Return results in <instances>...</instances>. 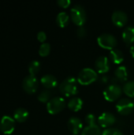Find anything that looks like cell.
<instances>
[{
  "label": "cell",
  "instance_id": "obj_31",
  "mask_svg": "<svg viewBox=\"0 0 134 135\" xmlns=\"http://www.w3.org/2000/svg\"><path fill=\"white\" fill-rule=\"evenodd\" d=\"M107 81H108V78H107L106 76H103V77L101 78V81H103V83H106V82H107Z\"/></svg>",
  "mask_w": 134,
  "mask_h": 135
},
{
  "label": "cell",
  "instance_id": "obj_26",
  "mask_svg": "<svg viewBox=\"0 0 134 135\" xmlns=\"http://www.w3.org/2000/svg\"><path fill=\"white\" fill-rule=\"evenodd\" d=\"M102 135H124L123 133L116 128H107L105 129L103 132H102Z\"/></svg>",
  "mask_w": 134,
  "mask_h": 135
},
{
  "label": "cell",
  "instance_id": "obj_25",
  "mask_svg": "<svg viewBox=\"0 0 134 135\" xmlns=\"http://www.w3.org/2000/svg\"><path fill=\"white\" fill-rule=\"evenodd\" d=\"M51 45L48 43H43L39 48V55L42 57H46L50 54Z\"/></svg>",
  "mask_w": 134,
  "mask_h": 135
},
{
  "label": "cell",
  "instance_id": "obj_29",
  "mask_svg": "<svg viewBox=\"0 0 134 135\" xmlns=\"http://www.w3.org/2000/svg\"><path fill=\"white\" fill-rule=\"evenodd\" d=\"M57 4L62 8H67L71 4V1L70 0H58Z\"/></svg>",
  "mask_w": 134,
  "mask_h": 135
},
{
  "label": "cell",
  "instance_id": "obj_10",
  "mask_svg": "<svg viewBox=\"0 0 134 135\" xmlns=\"http://www.w3.org/2000/svg\"><path fill=\"white\" fill-rule=\"evenodd\" d=\"M98 124L102 128H110L116 122L115 116L111 112H103L98 118Z\"/></svg>",
  "mask_w": 134,
  "mask_h": 135
},
{
  "label": "cell",
  "instance_id": "obj_17",
  "mask_svg": "<svg viewBox=\"0 0 134 135\" xmlns=\"http://www.w3.org/2000/svg\"><path fill=\"white\" fill-rule=\"evenodd\" d=\"M28 112L23 108H19L14 111L13 113V119L15 121L18 123H24L27 120L28 118Z\"/></svg>",
  "mask_w": 134,
  "mask_h": 135
},
{
  "label": "cell",
  "instance_id": "obj_19",
  "mask_svg": "<svg viewBox=\"0 0 134 135\" xmlns=\"http://www.w3.org/2000/svg\"><path fill=\"white\" fill-rule=\"evenodd\" d=\"M110 59L115 64H121L124 61V55L118 49H113L109 54Z\"/></svg>",
  "mask_w": 134,
  "mask_h": 135
},
{
  "label": "cell",
  "instance_id": "obj_4",
  "mask_svg": "<svg viewBox=\"0 0 134 135\" xmlns=\"http://www.w3.org/2000/svg\"><path fill=\"white\" fill-rule=\"evenodd\" d=\"M97 43L100 47L111 51L117 46L118 40L116 37L111 33H103L98 36Z\"/></svg>",
  "mask_w": 134,
  "mask_h": 135
},
{
  "label": "cell",
  "instance_id": "obj_1",
  "mask_svg": "<svg viewBox=\"0 0 134 135\" xmlns=\"http://www.w3.org/2000/svg\"><path fill=\"white\" fill-rule=\"evenodd\" d=\"M77 84H78L77 79H76L74 77L70 76L65 78L59 85L58 87L59 92L66 97L74 96L78 92Z\"/></svg>",
  "mask_w": 134,
  "mask_h": 135
},
{
  "label": "cell",
  "instance_id": "obj_5",
  "mask_svg": "<svg viewBox=\"0 0 134 135\" xmlns=\"http://www.w3.org/2000/svg\"><path fill=\"white\" fill-rule=\"evenodd\" d=\"M66 107V100L61 97L51 98L47 104V110L51 115H55L61 112Z\"/></svg>",
  "mask_w": 134,
  "mask_h": 135
},
{
  "label": "cell",
  "instance_id": "obj_20",
  "mask_svg": "<svg viewBox=\"0 0 134 135\" xmlns=\"http://www.w3.org/2000/svg\"><path fill=\"white\" fill-rule=\"evenodd\" d=\"M115 76L119 81H126L128 78V70L125 66H119L115 71Z\"/></svg>",
  "mask_w": 134,
  "mask_h": 135
},
{
  "label": "cell",
  "instance_id": "obj_28",
  "mask_svg": "<svg viewBox=\"0 0 134 135\" xmlns=\"http://www.w3.org/2000/svg\"><path fill=\"white\" fill-rule=\"evenodd\" d=\"M76 34H77V36L80 39L85 38L86 36V35H87V30H86V28L84 26L78 27V28L76 31Z\"/></svg>",
  "mask_w": 134,
  "mask_h": 135
},
{
  "label": "cell",
  "instance_id": "obj_2",
  "mask_svg": "<svg viewBox=\"0 0 134 135\" xmlns=\"http://www.w3.org/2000/svg\"><path fill=\"white\" fill-rule=\"evenodd\" d=\"M70 18L72 21L79 27L83 26L87 19L86 11L83 6L77 4L70 9Z\"/></svg>",
  "mask_w": 134,
  "mask_h": 135
},
{
  "label": "cell",
  "instance_id": "obj_12",
  "mask_svg": "<svg viewBox=\"0 0 134 135\" xmlns=\"http://www.w3.org/2000/svg\"><path fill=\"white\" fill-rule=\"evenodd\" d=\"M67 127L69 131L73 134L77 135L79 133H81L83 130V123L81 120L76 116H73L69 119V121L67 123Z\"/></svg>",
  "mask_w": 134,
  "mask_h": 135
},
{
  "label": "cell",
  "instance_id": "obj_7",
  "mask_svg": "<svg viewBox=\"0 0 134 135\" xmlns=\"http://www.w3.org/2000/svg\"><path fill=\"white\" fill-rule=\"evenodd\" d=\"M117 112L122 115H130L134 108V103L128 98L120 99L115 105Z\"/></svg>",
  "mask_w": 134,
  "mask_h": 135
},
{
  "label": "cell",
  "instance_id": "obj_27",
  "mask_svg": "<svg viewBox=\"0 0 134 135\" xmlns=\"http://www.w3.org/2000/svg\"><path fill=\"white\" fill-rule=\"evenodd\" d=\"M85 122L87 123L88 125H93L96 124V118L95 115L92 113H89L85 116Z\"/></svg>",
  "mask_w": 134,
  "mask_h": 135
},
{
  "label": "cell",
  "instance_id": "obj_14",
  "mask_svg": "<svg viewBox=\"0 0 134 135\" xmlns=\"http://www.w3.org/2000/svg\"><path fill=\"white\" fill-rule=\"evenodd\" d=\"M40 82L43 85V86L47 89H54L58 85V80L52 74L43 75L40 79Z\"/></svg>",
  "mask_w": 134,
  "mask_h": 135
},
{
  "label": "cell",
  "instance_id": "obj_16",
  "mask_svg": "<svg viewBox=\"0 0 134 135\" xmlns=\"http://www.w3.org/2000/svg\"><path fill=\"white\" fill-rule=\"evenodd\" d=\"M81 135H102L101 128L98 124L88 125L83 128Z\"/></svg>",
  "mask_w": 134,
  "mask_h": 135
},
{
  "label": "cell",
  "instance_id": "obj_6",
  "mask_svg": "<svg viewBox=\"0 0 134 135\" xmlns=\"http://www.w3.org/2000/svg\"><path fill=\"white\" fill-rule=\"evenodd\" d=\"M122 93V89L116 83H113L106 87L103 90V97L109 102H114L117 100Z\"/></svg>",
  "mask_w": 134,
  "mask_h": 135
},
{
  "label": "cell",
  "instance_id": "obj_33",
  "mask_svg": "<svg viewBox=\"0 0 134 135\" xmlns=\"http://www.w3.org/2000/svg\"><path fill=\"white\" fill-rule=\"evenodd\" d=\"M73 135H76V134H73Z\"/></svg>",
  "mask_w": 134,
  "mask_h": 135
},
{
  "label": "cell",
  "instance_id": "obj_34",
  "mask_svg": "<svg viewBox=\"0 0 134 135\" xmlns=\"http://www.w3.org/2000/svg\"><path fill=\"white\" fill-rule=\"evenodd\" d=\"M133 135H134V134H133Z\"/></svg>",
  "mask_w": 134,
  "mask_h": 135
},
{
  "label": "cell",
  "instance_id": "obj_24",
  "mask_svg": "<svg viewBox=\"0 0 134 135\" xmlns=\"http://www.w3.org/2000/svg\"><path fill=\"white\" fill-rule=\"evenodd\" d=\"M51 93L48 89H44L40 92V93L38 95V100L39 101L42 103H48V101L51 99Z\"/></svg>",
  "mask_w": 134,
  "mask_h": 135
},
{
  "label": "cell",
  "instance_id": "obj_13",
  "mask_svg": "<svg viewBox=\"0 0 134 135\" xmlns=\"http://www.w3.org/2000/svg\"><path fill=\"white\" fill-rule=\"evenodd\" d=\"M95 68L100 74H106L110 70V60L106 56H100L95 62Z\"/></svg>",
  "mask_w": 134,
  "mask_h": 135
},
{
  "label": "cell",
  "instance_id": "obj_15",
  "mask_svg": "<svg viewBox=\"0 0 134 135\" xmlns=\"http://www.w3.org/2000/svg\"><path fill=\"white\" fill-rule=\"evenodd\" d=\"M122 40L126 44H133L134 42V26L130 25L126 27L122 32Z\"/></svg>",
  "mask_w": 134,
  "mask_h": 135
},
{
  "label": "cell",
  "instance_id": "obj_30",
  "mask_svg": "<svg viewBox=\"0 0 134 135\" xmlns=\"http://www.w3.org/2000/svg\"><path fill=\"white\" fill-rule=\"evenodd\" d=\"M37 39H38V40H39V42H41V43L43 44V42H44V41L46 40V39H47V35H46V33H45L43 31L39 32L37 33Z\"/></svg>",
  "mask_w": 134,
  "mask_h": 135
},
{
  "label": "cell",
  "instance_id": "obj_11",
  "mask_svg": "<svg viewBox=\"0 0 134 135\" xmlns=\"http://www.w3.org/2000/svg\"><path fill=\"white\" fill-rule=\"evenodd\" d=\"M111 20L113 24L117 27H123L128 21V16L126 12L118 9L113 12Z\"/></svg>",
  "mask_w": 134,
  "mask_h": 135
},
{
  "label": "cell",
  "instance_id": "obj_9",
  "mask_svg": "<svg viewBox=\"0 0 134 135\" xmlns=\"http://www.w3.org/2000/svg\"><path fill=\"white\" fill-rule=\"evenodd\" d=\"M15 129V120L14 119L4 115L2 117L0 121V131L4 134H11Z\"/></svg>",
  "mask_w": 134,
  "mask_h": 135
},
{
  "label": "cell",
  "instance_id": "obj_8",
  "mask_svg": "<svg viewBox=\"0 0 134 135\" xmlns=\"http://www.w3.org/2000/svg\"><path fill=\"white\" fill-rule=\"evenodd\" d=\"M38 86H39V82L35 76L28 75L26 76L23 80L22 87L24 90L28 94H32L36 93L38 89Z\"/></svg>",
  "mask_w": 134,
  "mask_h": 135
},
{
  "label": "cell",
  "instance_id": "obj_18",
  "mask_svg": "<svg viewBox=\"0 0 134 135\" xmlns=\"http://www.w3.org/2000/svg\"><path fill=\"white\" fill-rule=\"evenodd\" d=\"M67 106L71 111L78 112L82 108L83 100L78 97H73V98H71L69 100L68 104H67Z\"/></svg>",
  "mask_w": 134,
  "mask_h": 135
},
{
  "label": "cell",
  "instance_id": "obj_21",
  "mask_svg": "<svg viewBox=\"0 0 134 135\" xmlns=\"http://www.w3.org/2000/svg\"><path fill=\"white\" fill-rule=\"evenodd\" d=\"M70 22V16L66 12H60L56 17V23L60 28H64Z\"/></svg>",
  "mask_w": 134,
  "mask_h": 135
},
{
  "label": "cell",
  "instance_id": "obj_22",
  "mask_svg": "<svg viewBox=\"0 0 134 135\" xmlns=\"http://www.w3.org/2000/svg\"><path fill=\"white\" fill-rule=\"evenodd\" d=\"M122 90L126 95L130 97H134V81H127L125 83Z\"/></svg>",
  "mask_w": 134,
  "mask_h": 135
},
{
  "label": "cell",
  "instance_id": "obj_3",
  "mask_svg": "<svg viewBox=\"0 0 134 135\" xmlns=\"http://www.w3.org/2000/svg\"><path fill=\"white\" fill-rule=\"evenodd\" d=\"M98 78L97 72L89 67L82 69L77 76V81L82 85H88L95 82Z\"/></svg>",
  "mask_w": 134,
  "mask_h": 135
},
{
  "label": "cell",
  "instance_id": "obj_23",
  "mask_svg": "<svg viewBox=\"0 0 134 135\" xmlns=\"http://www.w3.org/2000/svg\"><path fill=\"white\" fill-rule=\"evenodd\" d=\"M40 70V62L37 60H33L32 61L29 65H28V72L30 75L35 76L39 73Z\"/></svg>",
  "mask_w": 134,
  "mask_h": 135
},
{
  "label": "cell",
  "instance_id": "obj_32",
  "mask_svg": "<svg viewBox=\"0 0 134 135\" xmlns=\"http://www.w3.org/2000/svg\"><path fill=\"white\" fill-rule=\"evenodd\" d=\"M130 53H131L132 56L134 58V45H133V46L130 47Z\"/></svg>",
  "mask_w": 134,
  "mask_h": 135
}]
</instances>
